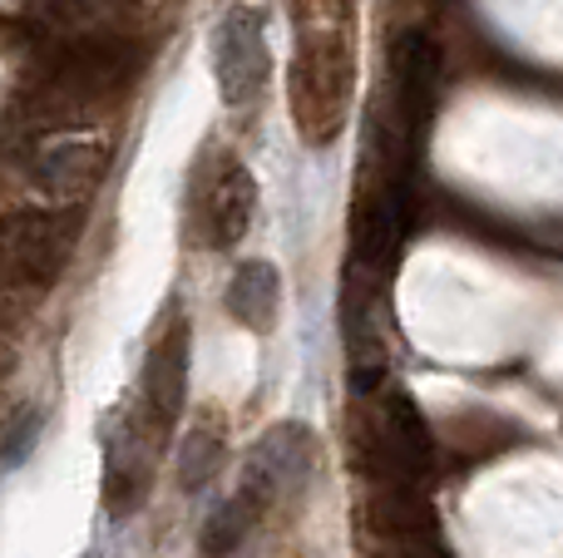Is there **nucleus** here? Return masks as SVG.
<instances>
[{
    "label": "nucleus",
    "mask_w": 563,
    "mask_h": 558,
    "mask_svg": "<svg viewBox=\"0 0 563 558\" xmlns=\"http://www.w3.org/2000/svg\"><path fill=\"white\" fill-rule=\"evenodd\" d=\"M257 524H263V514L253 510V504L247 500H228L223 510H213V520H208V529H203V554L208 558H218V554H233L238 544L247 539V534L257 529Z\"/></svg>",
    "instance_id": "nucleus-8"
},
{
    "label": "nucleus",
    "mask_w": 563,
    "mask_h": 558,
    "mask_svg": "<svg viewBox=\"0 0 563 558\" xmlns=\"http://www.w3.org/2000/svg\"><path fill=\"white\" fill-rule=\"evenodd\" d=\"M35 440H40V411H15L5 425V440H0V465L15 470V465L35 450Z\"/></svg>",
    "instance_id": "nucleus-9"
},
{
    "label": "nucleus",
    "mask_w": 563,
    "mask_h": 558,
    "mask_svg": "<svg viewBox=\"0 0 563 558\" xmlns=\"http://www.w3.org/2000/svg\"><path fill=\"white\" fill-rule=\"evenodd\" d=\"M213 49V79L228 109H243L263 94L267 75H273V55H267V25L253 5H228L223 20L208 35Z\"/></svg>",
    "instance_id": "nucleus-2"
},
{
    "label": "nucleus",
    "mask_w": 563,
    "mask_h": 558,
    "mask_svg": "<svg viewBox=\"0 0 563 558\" xmlns=\"http://www.w3.org/2000/svg\"><path fill=\"white\" fill-rule=\"evenodd\" d=\"M307 465H311V431H301V425H277V431H267L263 440L247 450L243 480H238L233 494L253 504L257 514H267L282 494L307 480Z\"/></svg>",
    "instance_id": "nucleus-3"
},
{
    "label": "nucleus",
    "mask_w": 563,
    "mask_h": 558,
    "mask_svg": "<svg viewBox=\"0 0 563 558\" xmlns=\"http://www.w3.org/2000/svg\"><path fill=\"white\" fill-rule=\"evenodd\" d=\"M223 460H228V431L218 425L213 411H203L184 431V445H178V484H184V494L208 490L223 475Z\"/></svg>",
    "instance_id": "nucleus-7"
},
{
    "label": "nucleus",
    "mask_w": 563,
    "mask_h": 558,
    "mask_svg": "<svg viewBox=\"0 0 563 558\" xmlns=\"http://www.w3.org/2000/svg\"><path fill=\"white\" fill-rule=\"evenodd\" d=\"M104 174V144L99 138H59L55 148H45L40 158V183L55 198H79L99 183Z\"/></svg>",
    "instance_id": "nucleus-6"
},
{
    "label": "nucleus",
    "mask_w": 563,
    "mask_h": 558,
    "mask_svg": "<svg viewBox=\"0 0 563 558\" xmlns=\"http://www.w3.org/2000/svg\"><path fill=\"white\" fill-rule=\"evenodd\" d=\"M257 213V183L238 158H228L223 168L213 174V188H208L203 203V223H208V243L213 247H238L253 227Z\"/></svg>",
    "instance_id": "nucleus-4"
},
{
    "label": "nucleus",
    "mask_w": 563,
    "mask_h": 558,
    "mask_svg": "<svg viewBox=\"0 0 563 558\" xmlns=\"http://www.w3.org/2000/svg\"><path fill=\"white\" fill-rule=\"evenodd\" d=\"M228 312L247 326V332L267 336L282 316V272L273 263H243L228 282Z\"/></svg>",
    "instance_id": "nucleus-5"
},
{
    "label": "nucleus",
    "mask_w": 563,
    "mask_h": 558,
    "mask_svg": "<svg viewBox=\"0 0 563 558\" xmlns=\"http://www.w3.org/2000/svg\"><path fill=\"white\" fill-rule=\"evenodd\" d=\"M184 386H188V326L174 322L154 342V351H148V361H144L134 415H124L129 431L154 455H164L168 435H174L178 415H184Z\"/></svg>",
    "instance_id": "nucleus-1"
}]
</instances>
